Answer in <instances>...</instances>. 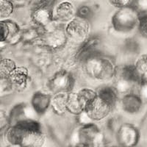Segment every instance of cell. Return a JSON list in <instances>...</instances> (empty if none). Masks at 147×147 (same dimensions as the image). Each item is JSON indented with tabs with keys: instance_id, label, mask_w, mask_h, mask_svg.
<instances>
[{
	"instance_id": "6da1fadb",
	"label": "cell",
	"mask_w": 147,
	"mask_h": 147,
	"mask_svg": "<svg viewBox=\"0 0 147 147\" xmlns=\"http://www.w3.org/2000/svg\"><path fill=\"white\" fill-rule=\"evenodd\" d=\"M6 138L10 144L24 146H40L45 142L38 123L30 119L17 122L7 131Z\"/></svg>"
},
{
	"instance_id": "7a4b0ae2",
	"label": "cell",
	"mask_w": 147,
	"mask_h": 147,
	"mask_svg": "<svg viewBox=\"0 0 147 147\" xmlns=\"http://www.w3.org/2000/svg\"><path fill=\"white\" fill-rule=\"evenodd\" d=\"M85 71L90 77L98 80H107L112 77L114 65L110 59L92 55L85 60Z\"/></svg>"
},
{
	"instance_id": "3957f363",
	"label": "cell",
	"mask_w": 147,
	"mask_h": 147,
	"mask_svg": "<svg viewBox=\"0 0 147 147\" xmlns=\"http://www.w3.org/2000/svg\"><path fill=\"white\" fill-rule=\"evenodd\" d=\"M139 15L135 7L119 8L113 16V25L119 32H129L138 24Z\"/></svg>"
},
{
	"instance_id": "277c9868",
	"label": "cell",
	"mask_w": 147,
	"mask_h": 147,
	"mask_svg": "<svg viewBox=\"0 0 147 147\" xmlns=\"http://www.w3.org/2000/svg\"><path fill=\"white\" fill-rule=\"evenodd\" d=\"M112 107V105H110L97 94L96 96L87 104L84 111L88 114L90 119L101 120L108 115Z\"/></svg>"
},
{
	"instance_id": "5b68a950",
	"label": "cell",
	"mask_w": 147,
	"mask_h": 147,
	"mask_svg": "<svg viewBox=\"0 0 147 147\" xmlns=\"http://www.w3.org/2000/svg\"><path fill=\"white\" fill-rule=\"evenodd\" d=\"M90 30L88 19L77 16L69 22L65 28L67 35L76 40H83L87 37Z\"/></svg>"
},
{
	"instance_id": "8992f818",
	"label": "cell",
	"mask_w": 147,
	"mask_h": 147,
	"mask_svg": "<svg viewBox=\"0 0 147 147\" xmlns=\"http://www.w3.org/2000/svg\"><path fill=\"white\" fill-rule=\"evenodd\" d=\"M74 85V79L70 74L61 71L54 76L50 82L52 90L57 93H68Z\"/></svg>"
},
{
	"instance_id": "52a82bcc",
	"label": "cell",
	"mask_w": 147,
	"mask_h": 147,
	"mask_svg": "<svg viewBox=\"0 0 147 147\" xmlns=\"http://www.w3.org/2000/svg\"><path fill=\"white\" fill-rule=\"evenodd\" d=\"M66 32L61 28H55L43 35L42 40L46 46L53 49H57L65 45Z\"/></svg>"
},
{
	"instance_id": "ba28073f",
	"label": "cell",
	"mask_w": 147,
	"mask_h": 147,
	"mask_svg": "<svg viewBox=\"0 0 147 147\" xmlns=\"http://www.w3.org/2000/svg\"><path fill=\"white\" fill-rule=\"evenodd\" d=\"M139 138L137 129L130 124H124L119 129L118 139L123 146H135Z\"/></svg>"
},
{
	"instance_id": "9c48e42d",
	"label": "cell",
	"mask_w": 147,
	"mask_h": 147,
	"mask_svg": "<svg viewBox=\"0 0 147 147\" xmlns=\"http://www.w3.org/2000/svg\"><path fill=\"white\" fill-rule=\"evenodd\" d=\"M100 138V133L98 129L93 124H85L78 133V139L83 146H90L98 142Z\"/></svg>"
},
{
	"instance_id": "30bf717a",
	"label": "cell",
	"mask_w": 147,
	"mask_h": 147,
	"mask_svg": "<svg viewBox=\"0 0 147 147\" xmlns=\"http://www.w3.org/2000/svg\"><path fill=\"white\" fill-rule=\"evenodd\" d=\"M32 10L34 22L40 27H46L53 19V12L51 7H38Z\"/></svg>"
},
{
	"instance_id": "8fae6325",
	"label": "cell",
	"mask_w": 147,
	"mask_h": 147,
	"mask_svg": "<svg viewBox=\"0 0 147 147\" xmlns=\"http://www.w3.org/2000/svg\"><path fill=\"white\" fill-rule=\"evenodd\" d=\"M56 18L59 22H69L74 18L75 14L74 7L69 2H62L56 8Z\"/></svg>"
},
{
	"instance_id": "7c38bea8",
	"label": "cell",
	"mask_w": 147,
	"mask_h": 147,
	"mask_svg": "<svg viewBox=\"0 0 147 147\" xmlns=\"http://www.w3.org/2000/svg\"><path fill=\"white\" fill-rule=\"evenodd\" d=\"M1 41L4 42L6 40H11V39L16 37L19 32V27L16 23L11 21L5 20L1 22Z\"/></svg>"
},
{
	"instance_id": "4fadbf2b",
	"label": "cell",
	"mask_w": 147,
	"mask_h": 147,
	"mask_svg": "<svg viewBox=\"0 0 147 147\" xmlns=\"http://www.w3.org/2000/svg\"><path fill=\"white\" fill-rule=\"evenodd\" d=\"M51 103L50 97L40 92L34 94L32 99V108L38 114H43L48 109Z\"/></svg>"
},
{
	"instance_id": "5bb4252c",
	"label": "cell",
	"mask_w": 147,
	"mask_h": 147,
	"mask_svg": "<svg viewBox=\"0 0 147 147\" xmlns=\"http://www.w3.org/2000/svg\"><path fill=\"white\" fill-rule=\"evenodd\" d=\"M123 108L126 112L135 113L140 110L142 106V99L135 94H129L124 96L122 101Z\"/></svg>"
},
{
	"instance_id": "9a60e30c",
	"label": "cell",
	"mask_w": 147,
	"mask_h": 147,
	"mask_svg": "<svg viewBox=\"0 0 147 147\" xmlns=\"http://www.w3.org/2000/svg\"><path fill=\"white\" fill-rule=\"evenodd\" d=\"M99 43V39L97 38H91L84 43L83 45L79 49L77 57L79 60H85L88 57L94 54V49Z\"/></svg>"
},
{
	"instance_id": "2e32d148",
	"label": "cell",
	"mask_w": 147,
	"mask_h": 147,
	"mask_svg": "<svg viewBox=\"0 0 147 147\" xmlns=\"http://www.w3.org/2000/svg\"><path fill=\"white\" fill-rule=\"evenodd\" d=\"M67 93H57L51 101L52 108L57 113H63L67 110Z\"/></svg>"
},
{
	"instance_id": "e0dca14e",
	"label": "cell",
	"mask_w": 147,
	"mask_h": 147,
	"mask_svg": "<svg viewBox=\"0 0 147 147\" xmlns=\"http://www.w3.org/2000/svg\"><path fill=\"white\" fill-rule=\"evenodd\" d=\"M13 85L22 87L26 84L27 80V71L24 68L16 69L8 77Z\"/></svg>"
},
{
	"instance_id": "ac0fdd59",
	"label": "cell",
	"mask_w": 147,
	"mask_h": 147,
	"mask_svg": "<svg viewBox=\"0 0 147 147\" xmlns=\"http://www.w3.org/2000/svg\"><path fill=\"white\" fill-rule=\"evenodd\" d=\"M99 96L102 99L109 103L110 105L113 106L115 100H116V93L113 89L110 87H105L100 89L98 93Z\"/></svg>"
},
{
	"instance_id": "d6986e66",
	"label": "cell",
	"mask_w": 147,
	"mask_h": 147,
	"mask_svg": "<svg viewBox=\"0 0 147 147\" xmlns=\"http://www.w3.org/2000/svg\"><path fill=\"white\" fill-rule=\"evenodd\" d=\"M16 68V64L10 59H3L1 61V78H8Z\"/></svg>"
},
{
	"instance_id": "ffe728a7",
	"label": "cell",
	"mask_w": 147,
	"mask_h": 147,
	"mask_svg": "<svg viewBox=\"0 0 147 147\" xmlns=\"http://www.w3.org/2000/svg\"><path fill=\"white\" fill-rule=\"evenodd\" d=\"M135 67L138 72L144 80L147 77V54L141 55L135 64Z\"/></svg>"
},
{
	"instance_id": "44dd1931",
	"label": "cell",
	"mask_w": 147,
	"mask_h": 147,
	"mask_svg": "<svg viewBox=\"0 0 147 147\" xmlns=\"http://www.w3.org/2000/svg\"><path fill=\"white\" fill-rule=\"evenodd\" d=\"M13 11V2L11 0H0V13L1 18H7Z\"/></svg>"
},
{
	"instance_id": "7402d4cb",
	"label": "cell",
	"mask_w": 147,
	"mask_h": 147,
	"mask_svg": "<svg viewBox=\"0 0 147 147\" xmlns=\"http://www.w3.org/2000/svg\"><path fill=\"white\" fill-rule=\"evenodd\" d=\"M56 0H31L30 6L33 10L38 7H51L53 8Z\"/></svg>"
},
{
	"instance_id": "603a6c76",
	"label": "cell",
	"mask_w": 147,
	"mask_h": 147,
	"mask_svg": "<svg viewBox=\"0 0 147 147\" xmlns=\"http://www.w3.org/2000/svg\"><path fill=\"white\" fill-rule=\"evenodd\" d=\"M138 27L140 34L147 38V12L140 13L139 15Z\"/></svg>"
},
{
	"instance_id": "cb8c5ba5",
	"label": "cell",
	"mask_w": 147,
	"mask_h": 147,
	"mask_svg": "<svg viewBox=\"0 0 147 147\" xmlns=\"http://www.w3.org/2000/svg\"><path fill=\"white\" fill-rule=\"evenodd\" d=\"M38 36L39 33L36 29H29L24 31L23 33L21 35V39L27 42L33 41Z\"/></svg>"
},
{
	"instance_id": "d4e9b609",
	"label": "cell",
	"mask_w": 147,
	"mask_h": 147,
	"mask_svg": "<svg viewBox=\"0 0 147 147\" xmlns=\"http://www.w3.org/2000/svg\"><path fill=\"white\" fill-rule=\"evenodd\" d=\"M112 5L119 8L126 7H135L136 0H108Z\"/></svg>"
},
{
	"instance_id": "484cf974",
	"label": "cell",
	"mask_w": 147,
	"mask_h": 147,
	"mask_svg": "<svg viewBox=\"0 0 147 147\" xmlns=\"http://www.w3.org/2000/svg\"><path fill=\"white\" fill-rule=\"evenodd\" d=\"M92 15V10L87 5H82L77 9L76 12V16L80 18L88 19Z\"/></svg>"
},
{
	"instance_id": "4316f807",
	"label": "cell",
	"mask_w": 147,
	"mask_h": 147,
	"mask_svg": "<svg viewBox=\"0 0 147 147\" xmlns=\"http://www.w3.org/2000/svg\"><path fill=\"white\" fill-rule=\"evenodd\" d=\"M131 82L125 79L122 78L121 80L118 82L117 85H116V88L120 92H126L129 90V88H130Z\"/></svg>"
},
{
	"instance_id": "83f0119b",
	"label": "cell",
	"mask_w": 147,
	"mask_h": 147,
	"mask_svg": "<svg viewBox=\"0 0 147 147\" xmlns=\"http://www.w3.org/2000/svg\"><path fill=\"white\" fill-rule=\"evenodd\" d=\"M135 7L140 10V13L147 12V0H136Z\"/></svg>"
},
{
	"instance_id": "f1b7e54d",
	"label": "cell",
	"mask_w": 147,
	"mask_h": 147,
	"mask_svg": "<svg viewBox=\"0 0 147 147\" xmlns=\"http://www.w3.org/2000/svg\"><path fill=\"white\" fill-rule=\"evenodd\" d=\"M140 95L144 99H147V82H144L140 89Z\"/></svg>"
},
{
	"instance_id": "f546056e",
	"label": "cell",
	"mask_w": 147,
	"mask_h": 147,
	"mask_svg": "<svg viewBox=\"0 0 147 147\" xmlns=\"http://www.w3.org/2000/svg\"><path fill=\"white\" fill-rule=\"evenodd\" d=\"M13 2H16V3H21V2H24L25 0H11Z\"/></svg>"
}]
</instances>
